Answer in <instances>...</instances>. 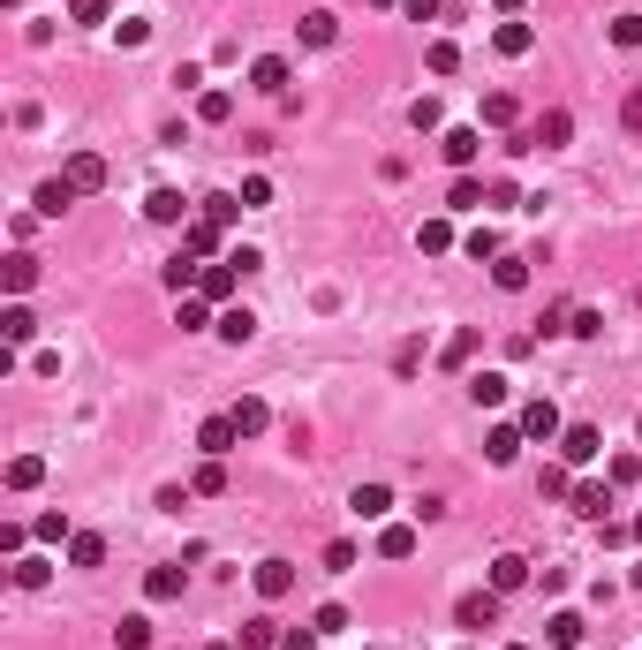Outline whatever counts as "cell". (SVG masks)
<instances>
[{"label": "cell", "mask_w": 642, "mask_h": 650, "mask_svg": "<svg viewBox=\"0 0 642 650\" xmlns=\"http://www.w3.org/2000/svg\"><path fill=\"white\" fill-rule=\"evenodd\" d=\"M597 454H605V431H597V424H567V431H559V462H567V469L597 462Z\"/></svg>", "instance_id": "6da1fadb"}, {"label": "cell", "mask_w": 642, "mask_h": 650, "mask_svg": "<svg viewBox=\"0 0 642 650\" xmlns=\"http://www.w3.org/2000/svg\"><path fill=\"white\" fill-rule=\"evenodd\" d=\"M454 620H461V628H469V635L499 628V590H469V598L454 605Z\"/></svg>", "instance_id": "7a4b0ae2"}, {"label": "cell", "mask_w": 642, "mask_h": 650, "mask_svg": "<svg viewBox=\"0 0 642 650\" xmlns=\"http://www.w3.org/2000/svg\"><path fill=\"white\" fill-rule=\"evenodd\" d=\"M559 431H567V424H559V409H552V401H522V439H537V446H552L559 439Z\"/></svg>", "instance_id": "3957f363"}, {"label": "cell", "mask_w": 642, "mask_h": 650, "mask_svg": "<svg viewBox=\"0 0 642 650\" xmlns=\"http://www.w3.org/2000/svg\"><path fill=\"white\" fill-rule=\"evenodd\" d=\"M235 280H242V265H235V257H220V265H204L197 295H204V303H212V310H227V295H235Z\"/></svg>", "instance_id": "277c9868"}, {"label": "cell", "mask_w": 642, "mask_h": 650, "mask_svg": "<svg viewBox=\"0 0 642 650\" xmlns=\"http://www.w3.org/2000/svg\"><path fill=\"white\" fill-rule=\"evenodd\" d=\"M567 137H575V114H567V106H552V114L529 121V144H544V152H559Z\"/></svg>", "instance_id": "5b68a950"}, {"label": "cell", "mask_w": 642, "mask_h": 650, "mask_svg": "<svg viewBox=\"0 0 642 650\" xmlns=\"http://www.w3.org/2000/svg\"><path fill=\"white\" fill-rule=\"evenodd\" d=\"M197 446H204V462H227V454H235L242 446V431H235V416H212V424L197 431Z\"/></svg>", "instance_id": "8992f818"}, {"label": "cell", "mask_w": 642, "mask_h": 650, "mask_svg": "<svg viewBox=\"0 0 642 650\" xmlns=\"http://www.w3.org/2000/svg\"><path fill=\"white\" fill-rule=\"evenodd\" d=\"M439 152H446V159H454V167H461V174H469V167H476V159H484V129H446V137H439Z\"/></svg>", "instance_id": "52a82bcc"}, {"label": "cell", "mask_w": 642, "mask_h": 650, "mask_svg": "<svg viewBox=\"0 0 642 650\" xmlns=\"http://www.w3.org/2000/svg\"><path fill=\"white\" fill-rule=\"evenodd\" d=\"M507 394H514L507 371H476V378H469V401H476V409H507Z\"/></svg>", "instance_id": "ba28073f"}, {"label": "cell", "mask_w": 642, "mask_h": 650, "mask_svg": "<svg viewBox=\"0 0 642 650\" xmlns=\"http://www.w3.org/2000/svg\"><path fill=\"white\" fill-rule=\"evenodd\" d=\"M250 91L280 99V91H288V61H280V53H257V61H250Z\"/></svg>", "instance_id": "9c48e42d"}, {"label": "cell", "mask_w": 642, "mask_h": 650, "mask_svg": "<svg viewBox=\"0 0 642 650\" xmlns=\"http://www.w3.org/2000/svg\"><path fill=\"white\" fill-rule=\"evenodd\" d=\"M522 446H529V439H522V424H491V439H484V462H491V469H507L514 454H522Z\"/></svg>", "instance_id": "30bf717a"}, {"label": "cell", "mask_w": 642, "mask_h": 650, "mask_svg": "<svg viewBox=\"0 0 642 650\" xmlns=\"http://www.w3.org/2000/svg\"><path fill=\"white\" fill-rule=\"evenodd\" d=\"M144 220H159V227H189L182 189H152V197H144Z\"/></svg>", "instance_id": "8fae6325"}, {"label": "cell", "mask_w": 642, "mask_h": 650, "mask_svg": "<svg viewBox=\"0 0 642 650\" xmlns=\"http://www.w3.org/2000/svg\"><path fill=\"white\" fill-rule=\"evenodd\" d=\"M68 189H76V197L106 189V159H99V152H76V159H68Z\"/></svg>", "instance_id": "7c38bea8"}, {"label": "cell", "mask_w": 642, "mask_h": 650, "mask_svg": "<svg viewBox=\"0 0 642 650\" xmlns=\"http://www.w3.org/2000/svg\"><path fill=\"white\" fill-rule=\"evenodd\" d=\"M182 250H189V257H212V250H220V220L189 212V227H182Z\"/></svg>", "instance_id": "4fadbf2b"}, {"label": "cell", "mask_w": 642, "mask_h": 650, "mask_svg": "<svg viewBox=\"0 0 642 650\" xmlns=\"http://www.w3.org/2000/svg\"><path fill=\"white\" fill-rule=\"evenodd\" d=\"M529 582V560L522 552H499V560H491V590H499V598H507V590H522Z\"/></svg>", "instance_id": "5bb4252c"}, {"label": "cell", "mask_w": 642, "mask_h": 650, "mask_svg": "<svg viewBox=\"0 0 642 650\" xmlns=\"http://www.w3.org/2000/svg\"><path fill=\"white\" fill-rule=\"evenodd\" d=\"M348 507L363 514V522H386V514H393V492H386V484H355V499H348Z\"/></svg>", "instance_id": "9a60e30c"}, {"label": "cell", "mask_w": 642, "mask_h": 650, "mask_svg": "<svg viewBox=\"0 0 642 650\" xmlns=\"http://www.w3.org/2000/svg\"><path fill=\"white\" fill-rule=\"evenodd\" d=\"M288 590H295V567H288V560H265V567H257V598H288Z\"/></svg>", "instance_id": "2e32d148"}, {"label": "cell", "mask_w": 642, "mask_h": 650, "mask_svg": "<svg viewBox=\"0 0 642 650\" xmlns=\"http://www.w3.org/2000/svg\"><path fill=\"white\" fill-rule=\"evenodd\" d=\"M31 333H38V318H31L23 303H8V310H0V341H8V348H23Z\"/></svg>", "instance_id": "e0dca14e"}, {"label": "cell", "mask_w": 642, "mask_h": 650, "mask_svg": "<svg viewBox=\"0 0 642 650\" xmlns=\"http://www.w3.org/2000/svg\"><path fill=\"white\" fill-rule=\"evenodd\" d=\"M491 46L507 53V61H522V53L537 46V31H529V23H499V31H491Z\"/></svg>", "instance_id": "ac0fdd59"}, {"label": "cell", "mask_w": 642, "mask_h": 650, "mask_svg": "<svg viewBox=\"0 0 642 650\" xmlns=\"http://www.w3.org/2000/svg\"><path fill=\"white\" fill-rule=\"evenodd\" d=\"M0 280H8V295H31V280H38V257H31V250H16L8 265H0Z\"/></svg>", "instance_id": "d6986e66"}, {"label": "cell", "mask_w": 642, "mask_h": 650, "mask_svg": "<svg viewBox=\"0 0 642 650\" xmlns=\"http://www.w3.org/2000/svg\"><path fill=\"white\" fill-rule=\"evenodd\" d=\"M212 333H220V341H235V348H242V341H257V318H250V310H235V303H227V310H220V325H212Z\"/></svg>", "instance_id": "ffe728a7"}, {"label": "cell", "mask_w": 642, "mask_h": 650, "mask_svg": "<svg viewBox=\"0 0 642 650\" xmlns=\"http://www.w3.org/2000/svg\"><path fill=\"white\" fill-rule=\"evenodd\" d=\"M38 484H46V462H38V454H16V462H8V492H38Z\"/></svg>", "instance_id": "44dd1931"}, {"label": "cell", "mask_w": 642, "mask_h": 650, "mask_svg": "<svg viewBox=\"0 0 642 650\" xmlns=\"http://www.w3.org/2000/svg\"><path fill=\"white\" fill-rule=\"evenodd\" d=\"M68 560H76V567H106V537L99 530H76V537H68Z\"/></svg>", "instance_id": "7402d4cb"}, {"label": "cell", "mask_w": 642, "mask_h": 650, "mask_svg": "<svg viewBox=\"0 0 642 650\" xmlns=\"http://www.w3.org/2000/svg\"><path fill=\"white\" fill-rule=\"evenodd\" d=\"M582 628H590L582 613H552V620H544V635H552V650H575V643H582Z\"/></svg>", "instance_id": "603a6c76"}, {"label": "cell", "mask_w": 642, "mask_h": 650, "mask_svg": "<svg viewBox=\"0 0 642 650\" xmlns=\"http://www.w3.org/2000/svg\"><path fill=\"white\" fill-rule=\"evenodd\" d=\"M242 650H280V620H272V613L242 620Z\"/></svg>", "instance_id": "cb8c5ba5"}, {"label": "cell", "mask_w": 642, "mask_h": 650, "mask_svg": "<svg viewBox=\"0 0 642 650\" xmlns=\"http://www.w3.org/2000/svg\"><path fill=\"white\" fill-rule=\"evenodd\" d=\"M227 416H235V431H242V439H257V431L272 424V409H265V401H257V394H250V401H235V409H227Z\"/></svg>", "instance_id": "d4e9b609"}, {"label": "cell", "mask_w": 642, "mask_h": 650, "mask_svg": "<svg viewBox=\"0 0 642 650\" xmlns=\"http://www.w3.org/2000/svg\"><path fill=\"white\" fill-rule=\"evenodd\" d=\"M491 280H499L507 295H522L529 288V257H491Z\"/></svg>", "instance_id": "484cf974"}, {"label": "cell", "mask_w": 642, "mask_h": 650, "mask_svg": "<svg viewBox=\"0 0 642 650\" xmlns=\"http://www.w3.org/2000/svg\"><path fill=\"white\" fill-rule=\"evenodd\" d=\"M144 598H152V605L182 598V567H152V575H144Z\"/></svg>", "instance_id": "4316f807"}, {"label": "cell", "mask_w": 642, "mask_h": 650, "mask_svg": "<svg viewBox=\"0 0 642 650\" xmlns=\"http://www.w3.org/2000/svg\"><path fill=\"white\" fill-rule=\"evenodd\" d=\"M416 250H423V257H446V250H454V227H446V220H423V227H416Z\"/></svg>", "instance_id": "83f0119b"}, {"label": "cell", "mask_w": 642, "mask_h": 650, "mask_svg": "<svg viewBox=\"0 0 642 650\" xmlns=\"http://www.w3.org/2000/svg\"><path fill=\"white\" fill-rule=\"evenodd\" d=\"M476 348H484V333H476V325H461L454 341H446V356H439V363H446V371H461V363H469Z\"/></svg>", "instance_id": "f1b7e54d"}, {"label": "cell", "mask_w": 642, "mask_h": 650, "mask_svg": "<svg viewBox=\"0 0 642 650\" xmlns=\"http://www.w3.org/2000/svg\"><path fill=\"white\" fill-rule=\"evenodd\" d=\"M295 31H303V46H333V38H340V23L325 16V8H310V16L295 23Z\"/></svg>", "instance_id": "f546056e"}, {"label": "cell", "mask_w": 642, "mask_h": 650, "mask_svg": "<svg viewBox=\"0 0 642 650\" xmlns=\"http://www.w3.org/2000/svg\"><path fill=\"white\" fill-rule=\"evenodd\" d=\"M378 552H386V560H408V552H416V530H408V522H386V530H378Z\"/></svg>", "instance_id": "4dcf8cb0"}, {"label": "cell", "mask_w": 642, "mask_h": 650, "mask_svg": "<svg viewBox=\"0 0 642 650\" xmlns=\"http://www.w3.org/2000/svg\"><path fill=\"white\" fill-rule=\"evenodd\" d=\"M567 499H575V514H590V522H605V507H612V492H605V484H575Z\"/></svg>", "instance_id": "1f68e13d"}, {"label": "cell", "mask_w": 642, "mask_h": 650, "mask_svg": "<svg viewBox=\"0 0 642 650\" xmlns=\"http://www.w3.org/2000/svg\"><path fill=\"white\" fill-rule=\"evenodd\" d=\"M68 205H76V189H68V174H61V182H46V189H38V212H46V220H61Z\"/></svg>", "instance_id": "d6a6232c"}, {"label": "cell", "mask_w": 642, "mask_h": 650, "mask_svg": "<svg viewBox=\"0 0 642 650\" xmlns=\"http://www.w3.org/2000/svg\"><path fill=\"white\" fill-rule=\"evenodd\" d=\"M446 205H454V212H484V182H476V174H461V182L446 189Z\"/></svg>", "instance_id": "836d02e7"}, {"label": "cell", "mask_w": 642, "mask_h": 650, "mask_svg": "<svg viewBox=\"0 0 642 650\" xmlns=\"http://www.w3.org/2000/svg\"><path fill=\"white\" fill-rule=\"evenodd\" d=\"M114 643H121V650H152V620H144V613H129V620L114 628Z\"/></svg>", "instance_id": "e575fe53"}, {"label": "cell", "mask_w": 642, "mask_h": 650, "mask_svg": "<svg viewBox=\"0 0 642 650\" xmlns=\"http://www.w3.org/2000/svg\"><path fill=\"white\" fill-rule=\"evenodd\" d=\"M174 318H182V333H204V325H220L204 295H182V310H174Z\"/></svg>", "instance_id": "d590c367"}, {"label": "cell", "mask_w": 642, "mask_h": 650, "mask_svg": "<svg viewBox=\"0 0 642 650\" xmlns=\"http://www.w3.org/2000/svg\"><path fill=\"white\" fill-rule=\"evenodd\" d=\"M189 492H197V499H220V492H227V462H204L197 477H189Z\"/></svg>", "instance_id": "8d00e7d4"}, {"label": "cell", "mask_w": 642, "mask_h": 650, "mask_svg": "<svg viewBox=\"0 0 642 650\" xmlns=\"http://www.w3.org/2000/svg\"><path fill=\"white\" fill-rule=\"evenodd\" d=\"M197 114H204V121H212V129H220V121H227V114H235V91H204V99H197Z\"/></svg>", "instance_id": "74e56055"}, {"label": "cell", "mask_w": 642, "mask_h": 650, "mask_svg": "<svg viewBox=\"0 0 642 650\" xmlns=\"http://www.w3.org/2000/svg\"><path fill=\"white\" fill-rule=\"evenodd\" d=\"M484 121H491V129H514V99H507V91H484Z\"/></svg>", "instance_id": "f35d334b"}, {"label": "cell", "mask_w": 642, "mask_h": 650, "mask_svg": "<svg viewBox=\"0 0 642 650\" xmlns=\"http://www.w3.org/2000/svg\"><path fill=\"white\" fill-rule=\"evenodd\" d=\"M605 477H612V492H627V484L642 477V454H612V469H605Z\"/></svg>", "instance_id": "ab89813d"}, {"label": "cell", "mask_w": 642, "mask_h": 650, "mask_svg": "<svg viewBox=\"0 0 642 650\" xmlns=\"http://www.w3.org/2000/svg\"><path fill=\"white\" fill-rule=\"evenodd\" d=\"M31 537H46V545H68L76 530H68V514H38V522H31Z\"/></svg>", "instance_id": "60d3db41"}, {"label": "cell", "mask_w": 642, "mask_h": 650, "mask_svg": "<svg viewBox=\"0 0 642 650\" xmlns=\"http://www.w3.org/2000/svg\"><path fill=\"white\" fill-rule=\"evenodd\" d=\"M16 582H23V590H46V582H53V560H16Z\"/></svg>", "instance_id": "b9f144b4"}, {"label": "cell", "mask_w": 642, "mask_h": 650, "mask_svg": "<svg viewBox=\"0 0 642 650\" xmlns=\"http://www.w3.org/2000/svg\"><path fill=\"white\" fill-rule=\"evenodd\" d=\"M197 212H204V220H220V227H227V220H235V212H250V205H242V197H204Z\"/></svg>", "instance_id": "7bdbcfd3"}, {"label": "cell", "mask_w": 642, "mask_h": 650, "mask_svg": "<svg viewBox=\"0 0 642 650\" xmlns=\"http://www.w3.org/2000/svg\"><path fill=\"white\" fill-rule=\"evenodd\" d=\"M461 69V46L454 38H439V46H431V76H454Z\"/></svg>", "instance_id": "ee69618b"}, {"label": "cell", "mask_w": 642, "mask_h": 650, "mask_svg": "<svg viewBox=\"0 0 642 650\" xmlns=\"http://www.w3.org/2000/svg\"><path fill=\"white\" fill-rule=\"evenodd\" d=\"M537 492H544V499H567V492H575V484H567V462H552V469H544V477H537Z\"/></svg>", "instance_id": "f6af8a7d"}, {"label": "cell", "mask_w": 642, "mask_h": 650, "mask_svg": "<svg viewBox=\"0 0 642 650\" xmlns=\"http://www.w3.org/2000/svg\"><path fill=\"white\" fill-rule=\"evenodd\" d=\"M348 567H355V545H348V537H333V545H325V575H348Z\"/></svg>", "instance_id": "bcb514c9"}, {"label": "cell", "mask_w": 642, "mask_h": 650, "mask_svg": "<svg viewBox=\"0 0 642 650\" xmlns=\"http://www.w3.org/2000/svg\"><path fill=\"white\" fill-rule=\"evenodd\" d=\"M310 628H318V635H340V628H348V605H318V613H310Z\"/></svg>", "instance_id": "7dc6e473"}, {"label": "cell", "mask_w": 642, "mask_h": 650, "mask_svg": "<svg viewBox=\"0 0 642 650\" xmlns=\"http://www.w3.org/2000/svg\"><path fill=\"white\" fill-rule=\"evenodd\" d=\"M567 333H575V341H597V333H605V318H597V310H575V318H567Z\"/></svg>", "instance_id": "c3c4849f"}, {"label": "cell", "mask_w": 642, "mask_h": 650, "mask_svg": "<svg viewBox=\"0 0 642 650\" xmlns=\"http://www.w3.org/2000/svg\"><path fill=\"white\" fill-rule=\"evenodd\" d=\"M408 121H416L423 137H431V129H439V99H416V106H408Z\"/></svg>", "instance_id": "681fc988"}, {"label": "cell", "mask_w": 642, "mask_h": 650, "mask_svg": "<svg viewBox=\"0 0 642 650\" xmlns=\"http://www.w3.org/2000/svg\"><path fill=\"white\" fill-rule=\"evenodd\" d=\"M68 23H106V0H68Z\"/></svg>", "instance_id": "f907efd6"}, {"label": "cell", "mask_w": 642, "mask_h": 650, "mask_svg": "<svg viewBox=\"0 0 642 650\" xmlns=\"http://www.w3.org/2000/svg\"><path fill=\"white\" fill-rule=\"evenodd\" d=\"M242 205H250V212L272 205V182H265V174H250V182H242Z\"/></svg>", "instance_id": "816d5d0a"}, {"label": "cell", "mask_w": 642, "mask_h": 650, "mask_svg": "<svg viewBox=\"0 0 642 650\" xmlns=\"http://www.w3.org/2000/svg\"><path fill=\"white\" fill-rule=\"evenodd\" d=\"M612 46H642V16H620V23H612Z\"/></svg>", "instance_id": "f5cc1de1"}, {"label": "cell", "mask_w": 642, "mask_h": 650, "mask_svg": "<svg viewBox=\"0 0 642 650\" xmlns=\"http://www.w3.org/2000/svg\"><path fill=\"white\" fill-rule=\"evenodd\" d=\"M280 650H318V628H280Z\"/></svg>", "instance_id": "db71d44e"}, {"label": "cell", "mask_w": 642, "mask_h": 650, "mask_svg": "<svg viewBox=\"0 0 642 650\" xmlns=\"http://www.w3.org/2000/svg\"><path fill=\"white\" fill-rule=\"evenodd\" d=\"M620 121H627V129L642 137V91H627V99H620Z\"/></svg>", "instance_id": "11a10c76"}, {"label": "cell", "mask_w": 642, "mask_h": 650, "mask_svg": "<svg viewBox=\"0 0 642 650\" xmlns=\"http://www.w3.org/2000/svg\"><path fill=\"white\" fill-rule=\"evenodd\" d=\"M401 8H408L416 23H431V16H439V0H401Z\"/></svg>", "instance_id": "9f6ffc18"}, {"label": "cell", "mask_w": 642, "mask_h": 650, "mask_svg": "<svg viewBox=\"0 0 642 650\" xmlns=\"http://www.w3.org/2000/svg\"><path fill=\"white\" fill-rule=\"evenodd\" d=\"M491 8H499V16H514V8H522V0H491Z\"/></svg>", "instance_id": "6f0895ef"}, {"label": "cell", "mask_w": 642, "mask_h": 650, "mask_svg": "<svg viewBox=\"0 0 642 650\" xmlns=\"http://www.w3.org/2000/svg\"><path fill=\"white\" fill-rule=\"evenodd\" d=\"M627 530H635V545H642V514H635V522H627Z\"/></svg>", "instance_id": "680465c9"}, {"label": "cell", "mask_w": 642, "mask_h": 650, "mask_svg": "<svg viewBox=\"0 0 642 650\" xmlns=\"http://www.w3.org/2000/svg\"><path fill=\"white\" fill-rule=\"evenodd\" d=\"M204 650H235V643H204Z\"/></svg>", "instance_id": "91938a15"}, {"label": "cell", "mask_w": 642, "mask_h": 650, "mask_svg": "<svg viewBox=\"0 0 642 650\" xmlns=\"http://www.w3.org/2000/svg\"><path fill=\"white\" fill-rule=\"evenodd\" d=\"M507 650H529V643H507Z\"/></svg>", "instance_id": "94428289"}, {"label": "cell", "mask_w": 642, "mask_h": 650, "mask_svg": "<svg viewBox=\"0 0 642 650\" xmlns=\"http://www.w3.org/2000/svg\"><path fill=\"white\" fill-rule=\"evenodd\" d=\"M378 8H393V0H378Z\"/></svg>", "instance_id": "6125c7cd"}, {"label": "cell", "mask_w": 642, "mask_h": 650, "mask_svg": "<svg viewBox=\"0 0 642 650\" xmlns=\"http://www.w3.org/2000/svg\"><path fill=\"white\" fill-rule=\"evenodd\" d=\"M635 431H642V416H635Z\"/></svg>", "instance_id": "be15d7a7"}]
</instances>
